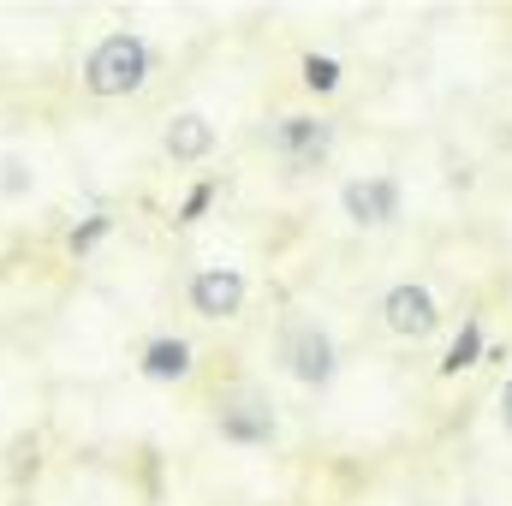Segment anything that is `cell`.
<instances>
[{
    "label": "cell",
    "mask_w": 512,
    "mask_h": 506,
    "mask_svg": "<svg viewBox=\"0 0 512 506\" xmlns=\"http://www.w3.org/2000/svg\"><path fill=\"white\" fill-rule=\"evenodd\" d=\"M382 328L393 340H429L441 328V304L423 280H399L382 292Z\"/></svg>",
    "instance_id": "7"
},
{
    "label": "cell",
    "mask_w": 512,
    "mask_h": 506,
    "mask_svg": "<svg viewBox=\"0 0 512 506\" xmlns=\"http://www.w3.org/2000/svg\"><path fill=\"white\" fill-rule=\"evenodd\" d=\"M42 191V167L24 155V149H0V203H30Z\"/></svg>",
    "instance_id": "10"
},
{
    "label": "cell",
    "mask_w": 512,
    "mask_h": 506,
    "mask_svg": "<svg viewBox=\"0 0 512 506\" xmlns=\"http://www.w3.org/2000/svg\"><path fill=\"white\" fill-rule=\"evenodd\" d=\"M340 215L358 227V233H382L399 221V179L393 173H364V179H346L340 185Z\"/></svg>",
    "instance_id": "6"
},
{
    "label": "cell",
    "mask_w": 512,
    "mask_h": 506,
    "mask_svg": "<svg viewBox=\"0 0 512 506\" xmlns=\"http://www.w3.org/2000/svg\"><path fill=\"white\" fill-rule=\"evenodd\" d=\"M262 143H268V155L286 173H316V167H328L340 131H334V120H322V114H280Z\"/></svg>",
    "instance_id": "3"
},
{
    "label": "cell",
    "mask_w": 512,
    "mask_h": 506,
    "mask_svg": "<svg viewBox=\"0 0 512 506\" xmlns=\"http://www.w3.org/2000/svg\"><path fill=\"white\" fill-rule=\"evenodd\" d=\"M501 429L512 435V376H507V387H501Z\"/></svg>",
    "instance_id": "15"
},
{
    "label": "cell",
    "mask_w": 512,
    "mask_h": 506,
    "mask_svg": "<svg viewBox=\"0 0 512 506\" xmlns=\"http://www.w3.org/2000/svg\"><path fill=\"white\" fill-rule=\"evenodd\" d=\"M298 72H304V90H310V96H334V90H340V60H334V54H304Z\"/></svg>",
    "instance_id": "13"
},
{
    "label": "cell",
    "mask_w": 512,
    "mask_h": 506,
    "mask_svg": "<svg viewBox=\"0 0 512 506\" xmlns=\"http://www.w3.org/2000/svg\"><path fill=\"white\" fill-rule=\"evenodd\" d=\"M477 358H483V322L471 316V322L459 328V340L447 346V358H441V376H459V370H477Z\"/></svg>",
    "instance_id": "12"
},
{
    "label": "cell",
    "mask_w": 512,
    "mask_h": 506,
    "mask_svg": "<svg viewBox=\"0 0 512 506\" xmlns=\"http://www.w3.org/2000/svg\"><path fill=\"white\" fill-rule=\"evenodd\" d=\"M215 143H221V126H215L203 108H179V114L161 126V155H167V161H179V167L209 161V155H215Z\"/></svg>",
    "instance_id": "9"
},
{
    "label": "cell",
    "mask_w": 512,
    "mask_h": 506,
    "mask_svg": "<svg viewBox=\"0 0 512 506\" xmlns=\"http://www.w3.org/2000/svg\"><path fill=\"white\" fill-rule=\"evenodd\" d=\"M215 435L227 447H251V453L274 447L280 441V411H274V399L262 387H233V393L215 399Z\"/></svg>",
    "instance_id": "4"
},
{
    "label": "cell",
    "mask_w": 512,
    "mask_h": 506,
    "mask_svg": "<svg viewBox=\"0 0 512 506\" xmlns=\"http://www.w3.org/2000/svg\"><path fill=\"white\" fill-rule=\"evenodd\" d=\"M114 227H120V221H114L108 209H96V215H84V221H78V227L66 233V251H72V256H90V251H102V245L114 239Z\"/></svg>",
    "instance_id": "11"
},
{
    "label": "cell",
    "mask_w": 512,
    "mask_h": 506,
    "mask_svg": "<svg viewBox=\"0 0 512 506\" xmlns=\"http://www.w3.org/2000/svg\"><path fill=\"white\" fill-rule=\"evenodd\" d=\"M149 78H155V42L143 30H108V36H96L90 54H84V66H78V84L96 102H131V96L149 90Z\"/></svg>",
    "instance_id": "1"
},
{
    "label": "cell",
    "mask_w": 512,
    "mask_h": 506,
    "mask_svg": "<svg viewBox=\"0 0 512 506\" xmlns=\"http://www.w3.org/2000/svg\"><path fill=\"white\" fill-rule=\"evenodd\" d=\"M209 203H215V185H191V191H185V203H179V221L191 227V221H197Z\"/></svg>",
    "instance_id": "14"
},
{
    "label": "cell",
    "mask_w": 512,
    "mask_h": 506,
    "mask_svg": "<svg viewBox=\"0 0 512 506\" xmlns=\"http://www.w3.org/2000/svg\"><path fill=\"white\" fill-rule=\"evenodd\" d=\"M137 376L155 381V387H179V381L197 376V346L185 334H149L137 346Z\"/></svg>",
    "instance_id": "8"
},
{
    "label": "cell",
    "mask_w": 512,
    "mask_h": 506,
    "mask_svg": "<svg viewBox=\"0 0 512 506\" xmlns=\"http://www.w3.org/2000/svg\"><path fill=\"white\" fill-rule=\"evenodd\" d=\"M280 370L298 387H310V393L334 387V376H340V340H334V328H322L310 316L286 322L280 328Z\"/></svg>",
    "instance_id": "2"
},
{
    "label": "cell",
    "mask_w": 512,
    "mask_h": 506,
    "mask_svg": "<svg viewBox=\"0 0 512 506\" xmlns=\"http://www.w3.org/2000/svg\"><path fill=\"white\" fill-rule=\"evenodd\" d=\"M185 304H191V316H203V322H239L245 304H251V280H245V268H227V262L191 268Z\"/></svg>",
    "instance_id": "5"
}]
</instances>
